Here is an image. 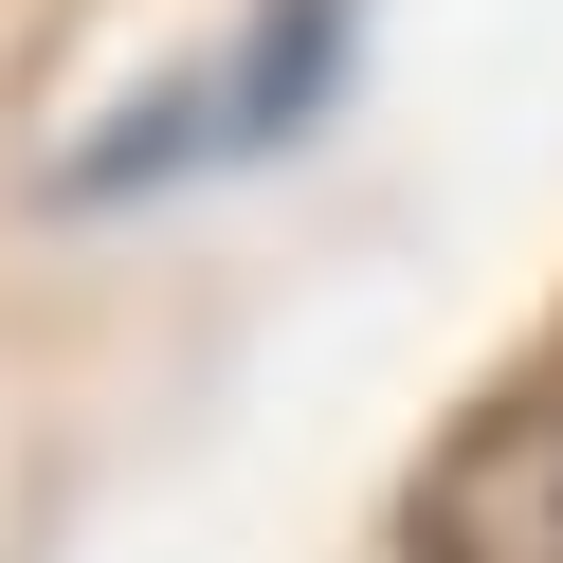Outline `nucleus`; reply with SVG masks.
Instances as JSON below:
<instances>
[{
	"label": "nucleus",
	"mask_w": 563,
	"mask_h": 563,
	"mask_svg": "<svg viewBox=\"0 0 563 563\" xmlns=\"http://www.w3.org/2000/svg\"><path fill=\"white\" fill-rule=\"evenodd\" d=\"M345 74V0H273L236 55H200L183 91H146V110H110L91 146H55V200H164L200 183V164H273L309 110H328Z\"/></svg>",
	"instance_id": "obj_1"
},
{
	"label": "nucleus",
	"mask_w": 563,
	"mask_h": 563,
	"mask_svg": "<svg viewBox=\"0 0 563 563\" xmlns=\"http://www.w3.org/2000/svg\"><path fill=\"white\" fill-rule=\"evenodd\" d=\"M400 563H563V364L490 382L400 473Z\"/></svg>",
	"instance_id": "obj_2"
}]
</instances>
